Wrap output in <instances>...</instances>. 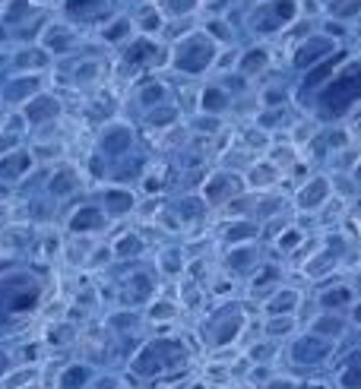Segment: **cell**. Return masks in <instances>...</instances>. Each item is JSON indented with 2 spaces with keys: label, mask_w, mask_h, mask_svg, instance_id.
<instances>
[{
  "label": "cell",
  "mask_w": 361,
  "mask_h": 389,
  "mask_svg": "<svg viewBox=\"0 0 361 389\" xmlns=\"http://www.w3.org/2000/svg\"><path fill=\"white\" fill-rule=\"evenodd\" d=\"M339 383H342V389H361V348L346 358V367H342V374H339Z\"/></svg>",
  "instance_id": "9"
},
{
  "label": "cell",
  "mask_w": 361,
  "mask_h": 389,
  "mask_svg": "<svg viewBox=\"0 0 361 389\" xmlns=\"http://www.w3.org/2000/svg\"><path fill=\"white\" fill-rule=\"evenodd\" d=\"M292 326H295V323H292V316H272V320L270 323H266V336H272V339H276V336H286V332H292Z\"/></svg>",
  "instance_id": "18"
},
{
  "label": "cell",
  "mask_w": 361,
  "mask_h": 389,
  "mask_svg": "<svg viewBox=\"0 0 361 389\" xmlns=\"http://www.w3.org/2000/svg\"><path fill=\"white\" fill-rule=\"evenodd\" d=\"M301 389H324V386H317V383H308V386H301Z\"/></svg>",
  "instance_id": "28"
},
{
  "label": "cell",
  "mask_w": 361,
  "mask_h": 389,
  "mask_svg": "<svg viewBox=\"0 0 361 389\" xmlns=\"http://www.w3.org/2000/svg\"><path fill=\"white\" fill-rule=\"evenodd\" d=\"M225 102H228V98H225V92H222V89H206L203 92V108H206V111H222V108H225Z\"/></svg>",
  "instance_id": "19"
},
{
  "label": "cell",
  "mask_w": 361,
  "mask_h": 389,
  "mask_svg": "<svg viewBox=\"0 0 361 389\" xmlns=\"http://www.w3.org/2000/svg\"><path fill=\"white\" fill-rule=\"evenodd\" d=\"M352 323H358V326H361V301L355 304V310H352Z\"/></svg>",
  "instance_id": "27"
},
{
  "label": "cell",
  "mask_w": 361,
  "mask_h": 389,
  "mask_svg": "<svg viewBox=\"0 0 361 389\" xmlns=\"http://www.w3.org/2000/svg\"><path fill=\"white\" fill-rule=\"evenodd\" d=\"M241 326H244V320H241V316H232V320H228L225 326H219V330H216V342H219V345L232 342V339L241 332Z\"/></svg>",
  "instance_id": "17"
},
{
  "label": "cell",
  "mask_w": 361,
  "mask_h": 389,
  "mask_svg": "<svg viewBox=\"0 0 361 389\" xmlns=\"http://www.w3.org/2000/svg\"><path fill=\"white\" fill-rule=\"evenodd\" d=\"M301 238H304V234H301L298 228H288V231L282 234V240H279V247H282V250H295L301 244Z\"/></svg>",
  "instance_id": "21"
},
{
  "label": "cell",
  "mask_w": 361,
  "mask_h": 389,
  "mask_svg": "<svg viewBox=\"0 0 361 389\" xmlns=\"http://www.w3.org/2000/svg\"><path fill=\"white\" fill-rule=\"evenodd\" d=\"M86 383H89V367L86 364H70L57 377V389H86Z\"/></svg>",
  "instance_id": "8"
},
{
  "label": "cell",
  "mask_w": 361,
  "mask_h": 389,
  "mask_svg": "<svg viewBox=\"0 0 361 389\" xmlns=\"http://www.w3.org/2000/svg\"><path fill=\"white\" fill-rule=\"evenodd\" d=\"M333 352V339L324 336H304V339H295L292 345V361L301 367H314V364H324Z\"/></svg>",
  "instance_id": "5"
},
{
  "label": "cell",
  "mask_w": 361,
  "mask_h": 389,
  "mask_svg": "<svg viewBox=\"0 0 361 389\" xmlns=\"http://www.w3.org/2000/svg\"><path fill=\"white\" fill-rule=\"evenodd\" d=\"M333 51H336V45H333L330 35H324V32H320V35H308L304 41H298V48H295L292 67L311 70V67H317L320 60L333 57Z\"/></svg>",
  "instance_id": "4"
},
{
  "label": "cell",
  "mask_w": 361,
  "mask_h": 389,
  "mask_svg": "<svg viewBox=\"0 0 361 389\" xmlns=\"http://www.w3.org/2000/svg\"><path fill=\"white\" fill-rule=\"evenodd\" d=\"M178 364H184V348H180L178 342H172V339L146 345L143 352L133 358V370L140 377H156L158 370H165V367H178Z\"/></svg>",
  "instance_id": "2"
},
{
  "label": "cell",
  "mask_w": 361,
  "mask_h": 389,
  "mask_svg": "<svg viewBox=\"0 0 361 389\" xmlns=\"http://www.w3.org/2000/svg\"><path fill=\"white\" fill-rule=\"evenodd\" d=\"M108 206H111V209H118V216H120V212L130 209V196L127 193H111V196H108Z\"/></svg>",
  "instance_id": "22"
},
{
  "label": "cell",
  "mask_w": 361,
  "mask_h": 389,
  "mask_svg": "<svg viewBox=\"0 0 361 389\" xmlns=\"http://www.w3.org/2000/svg\"><path fill=\"white\" fill-rule=\"evenodd\" d=\"M266 64H270V54H266L263 48H254V51H248L244 57H241V73L254 76V73H260Z\"/></svg>",
  "instance_id": "13"
},
{
  "label": "cell",
  "mask_w": 361,
  "mask_h": 389,
  "mask_svg": "<svg viewBox=\"0 0 361 389\" xmlns=\"http://www.w3.org/2000/svg\"><path fill=\"white\" fill-rule=\"evenodd\" d=\"M326 13H330L333 23H349L361 13V0H330Z\"/></svg>",
  "instance_id": "10"
},
{
  "label": "cell",
  "mask_w": 361,
  "mask_h": 389,
  "mask_svg": "<svg viewBox=\"0 0 361 389\" xmlns=\"http://www.w3.org/2000/svg\"><path fill=\"white\" fill-rule=\"evenodd\" d=\"M352 301V288H346V285H339V288H333V292H324L320 294V304L324 307H342Z\"/></svg>",
  "instance_id": "16"
},
{
  "label": "cell",
  "mask_w": 361,
  "mask_h": 389,
  "mask_svg": "<svg viewBox=\"0 0 361 389\" xmlns=\"http://www.w3.org/2000/svg\"><path fill=\"white\" fill-rule=\"evenodd\" d=\"M355 102H361V60L349 64V70L330 79L326 89L320 92V108L326 117H342Z\"/></svg>",
  "instance_id": "1"
},
{
  "label": "cell",
  "mask_w": 361,
  "mask_h": 389,
  "mask_svg": "<svg viewBox=\"0 0 361 389\" xmlns=\"http://www.w3.org/2000/svg\"><path fill=\"white\" fill-rule=\"evenodd\" d=\"M295 304H298V292H292V288H286V292H279L276 298L266 301V314L270 316H286L295 310Z\"/></svg>",
  "instance_id": "11"
},
{
  "label": "cell",
  "mask_w": 361,
  "mask_h": 389,
  "mask_svg": "<svg viewBox=\"0 0 361 389\" xmlns=\"http://www.w3.org/2000/svg\"><path fill=\"white\" fill-rule=\"evenodd\" d=\"M232 184H234L232 178H225V174H219V178H212V180H210V190H206V196H210L212 202H222L228 193H234Z\"/></svg>",
  "instance_id": "15"
},
{
  "label": "cell",
  "mask_w": 361,
  "mask_h": 389,
  "mask_svg": "<svg viewBox=\"0 0 361 389\" xmlns=\"http://www.w3.org/2000/svg\"><path fill=\"white\" fill-rule=\"evenodd\" d=\"M358 130H361V120H358Z\"/></svg>",
  "instance_id": "29"
},
{
  "label": "cell",
  "mask_w": 361,
  "mask_h": 389,
  "mask_svg": "<svg viewBox=\"0 0 361 389\" xmlns=\"http://www.w3.org/2000/svg\"><path fill=\"white\" fill-rule=\"evenodd\" d=\"M301 13V3L298 0H266L260 16L254 19V29L257 32H279L292 26Z\"/></svg>",
  "instance_id": "3"
},
{
  "label": "cell",
  "mask_w": 361,
  "mask_h": 389,
  "mask_svg": "<svg viewBox=\"0 0 361 389\" xmlns=\"http://www.w3.org/2000/svg\"><path fill=\"white\" fill-rule=\"evenodd\" d=\"M346 330V320L342 316H333V314H324L314 320V336H324V339H336L339 332Z\"/></svg>",
  "instance_id": "12"
},
{
  "label": "cell",
  "mask_w": 361,
  "mask_h": 389,
  "mask_svg": "<svg viewBox=\"0 0 361 389\" xmlns=\"http://www.w3.org/2000/svg\"><path fill=\"white\" fill-rule=\"evenodd\" d=\"M326 196H330V180L326 178H311L304 187L298 190V206L301 209H317V206H324Z\"/></svg>",
  "instance_id": "7"
},
{
  "label": "cell",
  "mask_w": 361,
  "mask_h": 389,
  "mask_svg": "<svg viewBox=\"0 0 361 389\" xmlns=\"http://www.w3.org/2000/svg\"><path fill=\"white\" fill-rule=\"evenodd\" d=\"M336 64H339V57H326V60H320V64H317V67L308 73L304 86H308V89H317L320 83H326V76L333 73V67H336Z\"/></svg>",
  "instance_id": "14"
},
{
  "label": "cell",
  "mask_w": 361,
  "mask_h": 389,
  "mask_svg": "<svg viewBox=\"0 0 361 389\" xmlns=\"http://www.w3.org/2000/svg\"><path fill=\"white\" fill-rule=\"evenodd\" d=\"M212 45L206 41V38H190L187 45L178 51V70H184V73H200V70H206V64L212 60Z\"/></svg>",
  "instance_id": "6"
},
{
  "label": "cell",
  "mask_w": 361,
  "mask_h": 389,
  "mask_svg": "<svg viewBox=\"0 0 361 389\" xmlns=\"http://www.w3.org/2000/svg\"><path fill=\"white\" fill-rule=\"evenodd\" d=\"M279 120H282V111H272V114H263V117H260V124H263V127H272V124H279Z\"/></svg>",
  "instance_id": "25"
},
{
  "label": "cell",
  "mask_w": 361,
  "mask_h": 389,
  "mask_svg": "<svg viewBox=\"0 0 361 389\" xmlns=\"http://www.w3.org/2000/svg\"><path fill=\"white\" fill-rule=\"evenodd\" d=\"M279 102H286V92H266V105H279Z\"/></svg>",
  "instance_id": "26"
},
{
  "label": "cell",
  "mask_w": 361,
  "mask_h": 389,
  "mask_svg": "<svg viewBox=\"0 0 361 389\" xmlns=\"http://www.w3.org/2000/svg\"><path fill=\"white\" fill-rule=\"evenodd\" d=\"M254 234H257V225L244 222V225H234L232 231H228V238H232V240H248V238H254Z\"/></svg>",
  "instance_id": "20"
},
{
  "label": "cell",
  "mask_w": 361,
  "mask_h": 389,
  "mask_svg": "<svg viewBox=\"0 0 361 389\" xmlns=\"http://www.w3.org/2000/svg\"><path fill=\"white\" fill-rule=\"evenodd\" d=\"M250 260H254L250 250H238V254H232V269H248Z\"/></svg>",
  "instance_id": "23"
},
{
  "label": "cell",
  "mask_w": 361,
  "mask_h": 389,
  "mask_svg": "<svg viewBox=\"0 0 361 389\" xmlns=\"http://www.w3.org/2000/svg\"><path fill=\"white\" fill-rule=\"evenodd\" d=\"M272 178H276V171H272L270 165H260L254 174H250V180H254V184H263V180H272Z\"/></svg>",
  "instance_id": "24"
}]
</instances>
